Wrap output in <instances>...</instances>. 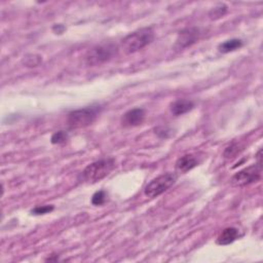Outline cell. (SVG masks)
Returning a JSON list of instances; mask_svg holds the SVG:
<instances>
[{"mask_svg":"<svg viewBox=\"0 0 263 263\" xmlns=\"http://www.w3.org/2000/svg\"><path fill=\"white\" fill-rule=\"evenodd\" d=\"M242 150H243L242 146L239 143L233 142L225 148V150L223 152V156L225 158H235L238 154L241 153Z\"/></svg>","mask_w":263,"mask_h":263,"instance_id":"13","label":"cell"},{"mask_svg":"<svg viewBox=\"0 0 263 263\" xmlns=\"http://www.w3.org/2000/svg\"><path fill=\"white\" fill-rule=\"evenodd\" d=\"M115 168V159L112 157L97 160L87 166L82 172V178L89 183H96L107 177Z\"/></svg>","mask_w":263,"mask_h":263,"instance_id":"3","label":"cell"},{"mask_svg":"<svg viewBox=\"0 0 263 263\" xmlns=\"http://www.w3.org/2000/svg\"><path fill=\"white\" fill-rule=\"evenodd\" d=\"M41 57L36 55H28L24 59V63L27 67H37L41 63Z\"/></svg>","mask_w":263,"mask_h":263,"instance_id":"16","label":"cell"},{"mask_svg":"<svg viewBox=\"0 0 263 263\" xmlns=\"http://www.w3.org/2000/svg\"><path fill=\"white\" fill-rule=\"evenodd\" d=\"M100 109V106H90L69 112L67 116L68 126L72 129L89 127L97 120Z\"/></svg>","mask_w":263,"mask_h":263,"instance_id":"4","label":"cell"},{"mask_svg":"<svg viewBox=\"0 0 263 263\" xmlns=\"http://www.w3.org/2000/svg\"><path fill=\"white\" fill-rule=\"evenodd\" d=\"M261 170L262 167L258 166L257 164L245 168L242 171H239L238 173L233 175L230 179V183L233 186L243 187L251 183L257 182L261 178Z\"/></svg>","mask_w":263,"mask_h":263,"instance_id":"6","label":"cell"},{"mask_svg":"<svg viewBox=\"0 0 263 263\" xmlns=\"http://www.w3.org/2000/svg\"><path fill=\"white\" fill-rule=\"evenodd\" d=\"M53 30L55 31V32H57V34L58 33H59V34H62L63 33V31L65 30V27L63 26V25H55L54 27H53Z\"/></svg>","mask_w":263,"mask_h":263,"instance_id":"19","label":"cell"},{"mask_svg":"<svg viewBox=\"0 0 263 263\" xmlns=\"http://www.w3.org/2000/svg\"><path fill=\"white\" fill-rule=\"evenodd\" d=\"M52 211H54V206H52V204H47V206H38L34 208L31 213L34 215H45L51 213Z\"/></svg>","mask_w":263,"mask_h":263,"instance_id":"18","label":"cell"},{"mask_svg":"<svg viewBox=\"0 0 263 263\" xmlns=\"http://www.w3.org/2000/svg\"><path fill=\"white\" fill-rule=\"evenodd\" d=\"M106 197H107V194L104 191H100L94 194L93 197H92V203L94 206H101V204H103L106 201Z\"/></svg>","mask_w":263,"mask_h":263,"instance_id":"17","label":"cell"},{"mask_svg":"<svg viewBox=\"0 0 263 263\" xmlns=\"http://www.w3.org/2000/svg\"><path fill=\"white\" fill-rule=\"evenodd\" d=\"M145 110L142 108H134L127 111L122 118V125L125 128H134L143 124L145 120Z\"/></svg>","mask_w":263,"mask_h":263,"instance_id":"8","label":"cell"},{"mask_svg":"<svg viewBox=\"0 0 263 263\" xmlns=\"http://www.w3.org/2000/svg\"><path fill=\"white\" fill-rule=\"evenodd\" d=\"M153 39L154 32L152 28H141L139 30L128 34L122 40V48L127 54H134L149 46Z\"/></svg>","mask_w":263,"mask_h":263,"instance_id":"1","label":"cell"},{"mask_svg":"<svg viewBox=\"0 0 263 263\" xmlns=\"http://www.w3.org/2000/svg\"><path fill=\"white\" fill-rule=\"evenodd\" d=\"M243 47V41L238 38H232L222 42L220 46L218 47V50L222 54H228L230 52L237 51Z\"/></svg>","mask_w":263,"mask_h":263,"instance_id":"12","label":"cell"},{"mask_svg":"<svg viewBox=\"0 0 263 263\" xmlns=\"http://www.w3.org/2000/svg\"><path fill=\"white\" fill-rule=\"evenodd\" d=\"M226 11H227V6L223 3H220L210 11V17L211 19H219V18L223 17L226 13Z\"/></svg>","mask_w":263,"mask_h":263,"instance_id":"14","label":"cell"},{"mask_svg":"<svg viewBox=\"0 0 263 263\" xmlns=\"http://www.w3.org/2000/svg\"><path fill=\"white\" fill-rule=\"evenodd\" d=\"M240 238V231L236 227H226L221 231L220 235L217 238V244L221 246H226Z\"/></svg>","mask_w":263,"mask_h":263,"instance_id":"11","label":"cell"},{"mask_svg":"<svg viewBox=\"0 0 263 263\" xmlns=\"http://www.w3.org/2000/svg\"><path fill=\"white\" fill-rule=\"evenodd\" d=\"M119 54V47L113 42L101 43L86 53L84 62L87 66H98L112 60Z\"/></svg>","mask_w":263,"mask_h":263,"instance_id":"2","label":"cell"},{"mask_svg":"<svg viewBox=\"0 0 263 263\" xmlns=\"http://www.w3.org/2000/svg\"><path fill=\"white\" fill-rule=\"evenodd\" d=\"M199 36L200 31L198 28H186L184 30L180 31V33L178 34L176 42H175V49L180 51L188 47H192L199 39Z\"/></svg>","mask_w":263,"mask_h":263,"instance_id":"7","label":"cell"},{"mask_svg":"<svg viewBox=\"0 0 263 263\" xmlns=\"http://www.w3.org/2000/svg\"><path fill=\"white\" fill-rule=\"evenodd\" d=\"M194 107L195 103L193 101L187 99H178L171 104V112L175 116H179L193 110Z\"/></svg>","mask_w":263,"mask_h":263,"instance_id":"10","label":"cell"},{"mask_svg":"<svg viewBox=\"0 0 263 263\" xmlns=\"http://www.w3.org/2000/svg\"><path fill=\"white\" fill-rule=\"evenodd\" d=\"M68 140V134L64 131H59L56 132L55 134H53L51 138V142L53 144H64Z\"/></svg>","mask_w":263,"mask_h":263,"instance_id":"15","label":"cell"},{"mask_svg":"<svg viewBox=\"0 0 263 263\" xmlns=\"http://www.w3.org/2000/svg\"><path fill=\"white\" fill-rule=\"evenodd\" d=\"M198 159L194 154H185L179 157L176 162V170L179 173L185 174L198 166Z\"/></svg>","mask_w":263,"mask_h":263,"instance_id":"9","label":"cell"},{"mask_svg":"<svg viewBox=\"0 0 263 263\" xmlns=\"http://www.w3.org/2000/svg\"><path fill=\"white\" fill-rule=\"evenodd\" d=\"M177 180V175L175 173H166L160 176L154 178L146 185L144 189V194L148 197H157L160 195L166 193L170 189Z\"/></svg>","mask_w":263,"mask_h":263,"instance_id":"5","label":"cell"}]
</instances>
